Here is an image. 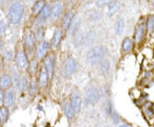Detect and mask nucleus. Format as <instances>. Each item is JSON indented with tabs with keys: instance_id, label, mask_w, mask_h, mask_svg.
I'll list each match as a JSON object with an SVG mask.
<instances>
[{
	"instance_id": "21",
	"label": "nucleus",
	"mask_w": 154,
	"mask_h": 127,
	"mask_svg": "<svg viewBox=\"0 0 154 127\" xmlns=\"http://www.w3.org/2000/svg\"><path fill=\"white\" fill-rule=\"evenodd\" d=\"M119 10H120V4L117 1H114L107 6V15L109 16H112Z\"/></svg>"
},
{
	"instance_id": "40",
	"label": "nucleus",
	"mask_w": 154,
	"mask_h": 127,
	"mask_svg": "<svg viewBox=\"0 0 154 127\" xmlns=\"http://www.w3.org/2000/svg\"><path fill=\"white\" fill-rule=\"evenodd\" d=\"M0 124H1V123H0Z\"/></svg>"
},
{
	"instance_id": "24",
	"label": "nucleus",
	"mask_w": 154,
	"mask_h": 127,
	"mask_svg": "<svg viewBox=\"0 0 154 127\" xmlns=\"http://www.w3.org/2000/svg\"><path fill=\"white\" fill-rule=\"evenodd\" d=\"M124 27H125V23H124V20L122 18H119L116 22V33L120 36L122 33H123L124 30Z\"/></svg>"
},
{
	"instance_id": "14",
	"label": "nucleus",
	"mask_w": 154,
	"mask_h": 127,
	"mask_svg": "<svg viewBox=\"0 0 154 127\" xmlns=\"http://www.w3.org/2000/svg\"><path fill=\"white\" fill-rule=\"evenodd\" d=\"M62 36H63V30L60 28H57L54 31L52 39L51 41V46L52 49H56L59 46L62 40Z\"/></svg>"
},
{
	"instance_id": "39",
	"label": "nucleus",
	"mask_w": 154,
	"mask_h": 127,
	"mask_svg": "<svg viewBox=\"0 0 154 127\" xmlns=\"http://www.w3.org/2000/svg\"><path fill=\"white\" fill-rule=\"evenodd\" d=\"M1 1H5V0H0V2H1Z\"/></svg>"
},
{
	"instance_id": "19",
	"label": "nucleus",
	"mask_w": 154,
	"mask_h": 127,
	"mask_svg": "<svg viewBox=\"0 0 154 127\" xmlns=\"http://www.w3.org/2000/svg\"><path fill=\"white\" fill-rule=\"evenodd\" d=\"M10 116V112H9V108L6 106L3 105L0 107V123L1 125L5 124Z\"/></svg>"
},
{
	"instance_id": "7",
	"label": "nucleus",
	"mask_w": 154,
	"mask_h": 127,
	"mask_svg": "<svg viewBox=\"0 0 154 127\" xmlns=\"http://www.w3.org/2000/svg\"><path fill=\"white\" fill-rule=\"evenodd\" d=\"M77 70V62L76 60L73 57L68 58L64 63L63 66V73L65 75V77L69 78L76 72Z\"/></svg>"
},
{
	"instance_id": "34",
	"label": "nucleus",
	"mask_w": 154,
	"mask_h": 127,
	"mask_svg": "<svg viewBox=\"0 0 154 127\" xmlns=\"http://www.w3.org/2000/svg\"><path fill=\"white\" fill-rule=\"evenodd\" d=\"M5 67V59L2 55H0V72H2L4 70Z\"/></svg>"
},
{
	"instance_id": "5",
	"label": "nucleus",
	"mask_w": 154,
	"mask_h": 127,
	"mask_svg": "<svg viewBox=\"0 0 154 127\" xmlns=\"http://www.w3.org/2000/svg\"><path fill=\"white\" fill-rule=\"evenodd\" d=\"M50 48H51V43L48 41H41L39 44L37 45L35 51H34V55H35V58L40 61V60H43L45 59V57L48 54V51H49Z\"/></svg>"
},
{
	"instance_id": "37",
	"label": "nucleus",
	"mask_w": 154,
	"mask_h": 127,
	"mask_svg": "<svg viewBox=\"0 0 154 127\" xmlns=\"http://www.w3.org/2000/svg\"><path fill=\"white\" fill-rule=\"evenodd\" d=\"M51 2H57V1H58V0H49Z\"/></svg>"
},
{
	"instance_id": "33",
	"label": "nucleus",
	"mask_w": 154,
	"mask_h": 127,
	"mask_svg": "<svg viewBox=\"0 0 154 127\" xmlns=\"http://www.w3.org/2000/svg\"><path fill=\"white\" fill-rule=\"evenodd\" d=\"M4 100H5V90L0 87V107L4 105Z\"/></svg>"
},
{
	"instance_id": "18",
	"label": "nucleus",
	"mask_w": 154,
	"mask_h": 127,
	"mask_svg": "<svg viewBox=\"0 0 154 127\" xmlns=\"http://www.w3.org/2000/svg\"><path fill=\"white\" fill-rule=\"evenodd\" d=\"M46 5L45 0H37L32 7V14L36 17Z\"/></svg>"
},
{
	"instance_id": "38",
	"label": "nucleus",
	"mask_w": 154,
	"mask_h": 127,
	"mask_svg": "<svg viewBox=\"0 0 154 127\" xmlns=\"http://www.w3.org/2000/svg\"><path fill=\"white\" fill-rule=\"evenodd\" d=\"M152 4H153V5H154V0H152Z\"/></svg>"
},
{
	"instance_id": "20",
	"label": "nucleus",
	"mask_w": 154,
	"mask_h": 127,
	"mask_svg": "<svg viewBox=\"0 0 154 127\" xmlns=\"http://www.w3.org/2000/svg\"><path fill=\"white\" fill-rule=\"evenodd\" d=\"M134 47V42L131 39L129 38H125L122 41V50L123 53H128L133 50Z\"/></svg>"
},
{
	"instance_id": "12",
	"label": "nucleus",
	"mask_w": 154,
	"mask_h": 127,
	"mask_svg": "<svg viewBox=\"0 0 154 127\" xmlns=\"http://www.w3.org/2000/svg\"><path fill=\"white\" fill-rule=\"evenodd\" d=\"M63 5L62 3H56L53 4V6L51 7V16L50 18L52 20V21H56L57 20L60 16L63 14Z\"/></svg>"
},
{
	"instance_id": "17",
	"label": "nucleus",
	"mask_w": 154,
	"mask_h": 127,
	"mask_svg": "<svg viewBox=\"0 0 154 127\" xmlns=\"http://www.w3.org/2000/svg\"><path fill=\"white\" fill-rule=\"evenodd\" d=\"M44 66L46 67L47 71L49 72L50 78H51L52 73H53V71H54V59H53V57L51 55H47L45 57Z\"/></svg>"
},
{
	"instance_id": "25",
	"label": "nucleus",
	"mask_w": 154,
	"mask_h": 127,
	"mask_svg": "<svg viewBox=\"0 0 154 127\" xmlns=\"http://www.w3.org/2000/svg\"><path fill=\"white\" fill-rule=\"evenodd\" d=\"M38 83L34 80V79H32L31 82L28 85V91H29V94L30 96H34V95L37 93L38 91Z\"/></svg>"
},
{
	"instance_id": "29",
	"label": "nucleus",
	"mask_w": 154,
	"mask_h": 127,
	"mask_svg": "<svg viewBox=\"0 0 154 127\" xmlns=\"http://www.w3.org/2000/svg\"><path fill=\"white\" fill-rule=\"evenodd\" d=\"M64 113H65V115H66V117L69 120H71L72 118L74 117L75 113H74V110L72 108L70 102L66 103L65 106H64Z\"/></svg>"
},
{
	"instance_id": "36",
	"label": "nucleus",
	"mask_w": 154,
	"mask_h": 127,
	"mask_svg": "<svg viewBox=\"0 0 154 127\" xmlns=\"http://www.w3.org/2000/svg\"><path fill=\"white\" fill-rule=\"evenodd\" d=\"M3 47H4V43L2 42V40H0V50L3 49Z\"/></svg>"
},
{
	"instance_id": "32",
	"label": "nucleus",
	"mask_w": 154,
	"mask_h": 127,
	"mask_svg": "<svg viewBox=\"0 0 154 127\" xmlns=\"http://www.w3.org/2000/svg\"><path fill=\"white\" fill-rule=\"evenodd\" d=\"M7 30V24L3 20L0 21V36L4 35L6 33Z\"/></svg>"
},
{
	"instance_id": "6",
	"label": "nucleus",
	"mask_w": 154,
	"mask_h": 127,
	"mask_svg": "<svg viewBox=\"0 0 154 127\" xmlns=\"http://www.w3.org/2000/svg\"><path fill=\"white\" fill-rule=\"evenodd\" d=\"M147 32L146 30V22H140L136 26L134 30V40L136 44H140L143 41L144 38L146 36V33Z\"/></svg>"
},
{
	"instance_id": "8",
	"label": "nucleus",
	"mask_w": 154,
	"mask_h": 127,
	"mask_svg": "<svg viewBox=\"0 0 154 127\" xmlns=\"http://www.w3.org/2000/svg\"><path fill=\"white\" fill-rule=\"evenodd\" d=\"M85 96H86V101L90 104L97 103L100 99V93L99 90L94 86H91L87 89Z\"/></svg>"
},
{
	"instance_id": "3",
	"label": "nucleus",
	"mask_w": 154,
	"mask_h": 127,
	"mask_svg": "<svg viewBox=\"0 0 154 127\" xmlns=\"http://www.w3.org/2000/svg\"><path fill=\"white\" fill-rule=\"evenodd\" d=\"M106 50L104 46H94L88 51L87 61L90 65H97L105 59Z\"/></svg>"
},
{
	"instance_id": "28",
	"label": "nucleus",
	"mask_w": 154,
	"mask_h": 127,
	"mask_svg": "<svg viewBox=\"0 0 154 127\" xmlns=\"http://www.w3.org/2000/svg\"><path fill=\"white\" fill-rule=\"evenodd\" d=\"M146 30L149 33L154 32V15L150 16L146 21Z\"/></svg>"
},
{
	"instance_id": "4",
	"label": "nucleus",
	"mask_w": 154,
	"mask_h": 127,
	"mask_svg": "<svg viewBox=\"0 0 154 127\" xmlns=\"http://www.w3.org/2000/svg\"><path fill=\"white\" fill-rule=\"evenodd\" d=\"M22 44L24 46V49L26 50L27 54L32 52L33 50L35 51L36 49V43H37V38L35 33H33L31 28H26L23 31V36H22Z\"/></svg>"
},
{
	"instance_id": "31",
	"label": "nucleus",
	"mask_w": 154,
	"mask_h": 127,
	"mask_svg": "<svg viewBox=\"0 0 154 127\" xmlns=\"http://www.w3.org/2000/svg\"><path fill=\"white\" fill-rule=\"evenodd\" d=\"M28 78L27 77H22L21 78V81H20V88L22 91L28 90Z\"/></svg>"
},
{
	"instance_id": "35",
	"label": "nucleus",
	"mask_w": 154,
	"mask_h": 127,
	"mask_svg": "<svg viewBox=\"0 0 154 127\" xmlns=\"http://www.w3.org/2000/svg\"><path fill=\"white\" fill-rule=\"evenodd\" d=\"M113 120H114V121L117 124L118 123V120H119V117H118V115L116 114H115V113H113Z\"/></svg>"
},
{
	"instance_id": "22",
	"label": "nucleus",
	"mask_w": 154,
	"mask_h": 127,
	"mask_svg": "<svg viewBox=\"0 0 154 127\" xmlns=\"http://www.w3.org/2000/svg\"><path fill=\"white\" fill-rule=\"evenodd\" d=\"M79 27H80V18L79 17H75L73 22H72L71 25H70V27H69V29L70 34L71 35H75L77 31H78Z\"/></svg>"
},
{
	"instance_id": "26",
	"label": "nucleus",
	"mask_w": 154,
	"mask_h": 127,
	"mask_svg": "<svg viewBox=\"0 0 154 127\" xmlns=\"http://www.w3.org/2000/svg\"><path fill=\"white\" fill-rule=\"evenodd\" d=\"M99 65H100V71H101V72H103L104 74L108 73L109 70H110V61H108V60H105V59H104L103 61L99 63Z\"/></svg>"
},
{
	"instance_id": "15",
	"label": "nucleus",
	"mask_w": 154,
	"mask_h": 127,
	"mask_svg": "<svg viewBox=\"0 0 154 127\" xmlns=\"http://www.w3.org/2000/svg\"><path fill=\"white\" fill-rule=\"evenodd\" d=\"M13 85V80L12 77L9 74H3L0 76V87L3 90H9Z\"/></svg>"
},
{
	"instance_id": "27",
	"label": "nucleus",
	"mask_w": 154,
	"mask_h": 127,
	"mask_svg": "<svg viewBox=\"0 0 154 127\" xmlns=\"http://www.w3.org/2000/svg\"><path fill=\"white\" fill-rule=\"evenodd\" d=\"M99 17L100 16L99 11H97L96 10H91L87 12V18H88L90 21H97L99 19Z\"/></svg>"
},
{
	"instance_id": "2",
	"label": "nucleus",
	"mask_w": 154,
	"mask_h": 127,
	"mask_svg": "<svg viewBox=\"0 0 154 127\" xmlns=\"http://www.w3.org/2000/svg\"><path fill=\"white\" fill-rule=\"evenodd\" d=\"M14 61L16 63V66L19 71L23 72L28 69L29 60H28V54L22 44H17L15 51V55H14Z\"/></svg>"
},
{
	"instance_id": "10",
	"label": "nucleus",
	"mask_w": 154,
	"mask_h": 127,
	"mask_svg": "<svg viewBox=\"0 0 154 127\" xmlns=\"http://www.w3.org/2000/svg\"><path fill=\"white\" fill-rule=\"evenodd\" d=\"M51 79L49 75V72L47 71L46 67L43 65L40 68L39 71V75L38 78V84L39 87H45L48 84L49 80Z\"/></svg>"
},
{
	"instance_id": "30",
	"label": "nucleus",
	"mask_w": 154,
	"mask_h": 127,
	"mask_svg": "<svg viewBox=\"0 0 154 127\" xmlns=\"http://www.w3.org/2000/svg\"><path fill=\"white\" fill-rule=\"evenodd\" d=\"M116 0H97L96 1V6L98 8H104L105 6H108L112 2Z\"/></svg>"
},
{
	"instance_id": "1",
	"label": "nucleus",
	"mask_w": 154,
	"mask_h": 127,
	"mask_svg": "<svg viewBox=\"0 0 154 127\" xmlns=\"http://www.w3.org/2000/svg\"><path fill=\"white\" fill-rule=\"evenodd\" d=\"M25 12V3L17 0L11 4L7 11V20L11 25H17L22 22Z\"/></svg>"
},
{
	"instance_id": "13",
	"label": "nucleus",
	"mask_w": 154,
	"mask_h": 127,
	"mask_svg": "<svg viewBox=\"0 0 154 127\" xmlns=\"http://www.w3.org/2000/svg\"><path fill=\"white\" fill-rule=\"evenodd\" d=\"M75 18V15L73 11H69L63 17L62 20V30L63 31H68L71 25L72 22Z\"/></svg>"
},
{
	"instance_id": "11",
	"label": "nucleus",
	"mask_w": 154,
	"mask_h": 127,
	"mask_svg": "<svg viewBox=\"0 0 154 127\" xmlns=\"http://www.w3.org/2000/svg\"><path fill=\"white\" fill-rule=\"evenodd\" d=\"M16 102V93L13 89H9L5 90V100H4V105L11 108L15 104Z\"/></svg>"
},
{
	"instance_id": "16",
	"label": "nucleus",
	"mask_w": 154,
	"mask_h": 127,
	"mask_svg": "<svg viewBox=\"0 0 154 127\" xmlns=\"http://www.w3.org/2000/svg\"><path fill=\"white\" fill-rule=\"evenodd\" d=\"M70 104H71L72 108L74 110L75 114L80 113L81 108H82V99H81V96L76 93L72 96L71 101H70Z\"/></svg>"
},
{
	"instance_id": "9",
	"label": "nucleus",
	"mask_w": 154,
	"mask_h": 127,
	"mask_svg": "<svg viewBox=\"0 0 154 127\" xmlns=\"http://www.w3.org/2000/svg\"><path fill=\"white\" fill-rule=\"evenodd\" d=\"M51 7L48 4H46V5L45 6L42 11L36 16V23L38 26H41L49 19L51 16Z\"/></svg>"
},
{
	"instance_id": "23",
	"label": "nucleus",
	"mask_w": 154,
	"mask_h": 127,
	"mask_svg": "<svg viewBox=\"0 0 154 127\" xmlns=\"http://www.w3.org/2000/svg\"><path fill=\"white\" fill-rule=\"evenodd\" d=\"M28 72L31 74V75H34L37 70H38V60L36 58H34L33 60L29 61V64L28 66Z\"/></svg>"
}]
</instances>
